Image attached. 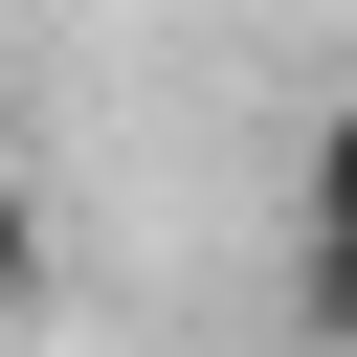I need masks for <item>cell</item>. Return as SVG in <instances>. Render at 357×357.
<instances>
[{
  "mask_svg": "<svg viewBox=\"0 0 357 357\" xmlns=\"http://www.w3.org/2000/svg\"><path fill=\"white\" fill-rule=\"evenodd\" d=\"M0 312H45V178L0 156Z\"/></svg>",
  "mask_w": 357,
  "mask_h": 357,
  "instance_id": "obj_2",
  "label": "cell"
},
{
  "mask_svg": "<svg viewBox=\"0 0 357 357\" xmlns=\"http://www.w3.org/2000/svg\"><path fill=\"white\" fill-rule=\"evenodd\" d=\"M312 357H357V245H312Z\"/></svg>",
  "mask_w": 357,
  "mask_h": 357,
  "instance_id": "obj_3",
  "label": "cell"
},
{
  "mask_svg": "<svg viewBox=\"0 0 357 357\" xmlns=\"http://www.w3.org/2000/svg\"><path fill=\"white\" fill-rule=\"evenodd\" d=\"M290 201H312V245H357V89L312 112V156H290Z\"/></svg>",
  "mask_w": 357,
  "mask_h": 357,
  "instance_id": "obj_1",
  "label": "cell"
}]
</instances>
